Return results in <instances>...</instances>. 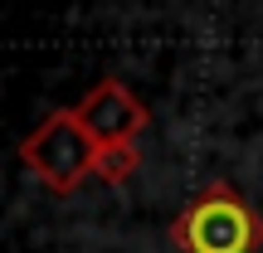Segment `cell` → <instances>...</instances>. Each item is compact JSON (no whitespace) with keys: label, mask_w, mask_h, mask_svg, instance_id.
<instances>
[{"label":"cell","mask_w":263,"mask_h":253,"mask_svg":"<svg viewBox=\"0 0 263 253\" xmlns=\"http://www.w3.org/2000/svg\"><path fill=\"white\" fill-rule=\"evenodd\" d=\"M137 166H141L137 141H117V146H98V166H93V176L107 180V185H122V180L137 176Z\"/></svg>","instance_id":"obj_4"},{"label":"cell","mask_w":263,"mask_h":253,"mask_svg":"<svg viewBox=\"0 0 263 253\" xmlns=\"http://www.w3.org/2000/svg\"><path fill=\"white\" fill-rule=\"evenodd\" d=\"M78 117H83V127L93 131L98 146L137 141V131L146 127V107H141V98L132 93L127 83H117V78L93 83V93L78 103Z\"/></svg>","instance_id":"obj_3"},{"label":"cell","mask_w":263,"mask_h":253,"mask_svg":"<svg viewBox=\"0 0 263 253\" xmlns=\"http://www.w3.org/2000/svg\"><path fill=\"white\" fill-rule=\"evenodd\" d=\"M180 253H258L263 248V219L254 215L239 190L210 185L190 200L171 224Z\"/></svg>","instance_id":"obj_1"},{"label":"cell","mask_w":263,"mask_h":253,"mask_svg":"<svg viewBox=\"0 0 263 253\" xmlns=\"http://www.w3.org/2000/svg\"><path fill=\"white\" fill-rule=\"evenodd\" d=\"M20 161L29 166V176H39V185L54 195H73L98 166V141L83 127L78 107H59L20 141Z\"/></svg>","instance_id":"obj_2"}]
</instances>
